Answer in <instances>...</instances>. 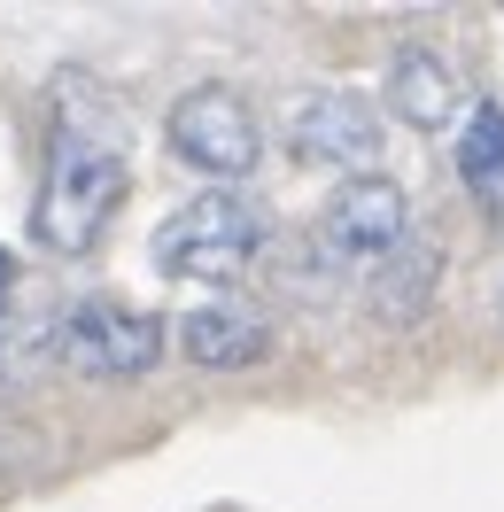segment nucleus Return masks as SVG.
I'll list each match as a JSON object with an SVG mask.
<instances>
[{"mask_svg":"<svg viewBox=\"0 0 504 512\" xmlns=\"http://www.w3.org/2000/svg\"><path fill=\"white\" fill-rule=\"evenodd\" d=\"M179 350L194 365H210V373H241L256 357H272V319L256 311V303H194L187 319H179Z\"/></svg>","mask_w":504,"mask_h":512,"instance_id":"nucleus-8","label":"nucleus"},{"mask_svg":"<svg viewBox=\"0 0 504 512\" xmlns=\"http://www.w3.org/2000/svg\"><path fill=\"white\" fill-rule=\"evenodd\" d=\"M427 288H435V256L419 249V241H404V249L380 264V280H373V303H380V319H396L411 326L419 311H427Z\"/></svg>","mask_w":504,"mask_h":512,"instance_id":"nucleus-10","label":"nucleus"},{"mask_svg":"<svg viewBox=\"0 0 504 512\" xmlns=\"http://www.w3.org/2000/svg\"><path fill=\"white\" fill-rule=\"evenodd\" d=\"M404 233H411L404 187H396V179H373V171L349 179L311 225V241L334 256V264H388V256L404 249Z\"/></svg>","mask_w":504,"mask_h":512,"instance_id":"nucleus-5","label":"nucleus"},{"mask_svg":"<svg viewBox=\"0 0 504 512\" xmlns=\"http://www.w3.org/2000/svg\"><path fill=\"white\" fill-rule=\"evenodd\" d=\"M450 163H458V179H466V194L489 210V218H504V101H473L466 125H458V140H450Z\"/></svg>","mask_w":504,"mask_h":512,"instance_id":"nucleus-9","label":"nucleus"},{"mask_svg":"<svg viewBox=\"0 0 504 512\" xmlns=\"http://www.w3.org/2000/svg\"><path fill=\"white\" fill-rule=\"evenodd\" d=\"M55 357L70 373H86V381H140L163 357V319L140 311V303H117V295H86V303L63 311Z\"/></svg>","mask_w":504,"mask_h":512,"instance_id":"nucleus-3","label":"nucleus"},{"mask_svg":"<svg viewBox=\"0 0 504 512\" xmlns=\"http://www.w3.org/2000/svg\"><path fill=\"white\" fill-rule=\"evenodd\" d=\"M264 241H272L264 202L241 194V187H210V194L179 202V210L156 225L148 256H156V272H171V280H210V288H225V280H241L256 256H264Z\"/></svg>","mask_w":504,"mask_h":512,"instance_id":"nucleus-2","label":"nucleus"},{"mask_svg":"<svg viewBox=\"0 0 504 512\" xmlns=\"http://www.w3.org/2000/svg\"><path fill=\"white\" fill-rule=\"evenodd\" d=\"M8 280H16V264H8V256H0V288H8Z\"/></svg>","mask_w":504,"mask_h":512,"instance_id":"nucleus-11","label":"nucleus"},{"mask_svg":"<svg viewBox=\"0 0 504 512\" xmlns=\"http://www.w3.org/2000/svg\"><path fill=\"white\" fill-rule=\"evenodd\" d=\"M380 86H388V109H396L404 125H419V132H442L450 117H458V101H466L458 63H450L442 47H419V39H404V47L388 55Z\"/></svg>","mask_w":504,"mask_h":512,"instance_id":"nucleus-7","label":"nucleus"},{"mask_svg":"<svg viewBox=\"0 0 504 512\" xmlns=\"http://www.w3.org/2000/svg\"><path fill=\"white\" fill-rule=\"evenodd\" d=\"M132 194V156H125V109L101 94L94 78L55 86V125H47V179L32 202V233L55 256H86L109 233V218Z\"/></svg>","mask_w":504,"mask_h":512,"instance_id":"nucleus-1","label":"nucleus"},{"mask_svg":"<svg viewBox=\"0 0 504 512\" xmlns=\"http://www.w3.org/2000/svg\"><path fill=\"white\" fill-rule=\"evenodd\" d=\"M380 109L365 94H349V86H311V94L287 101V148L303 163H334V171H357L365 179V163L380 156Z\"/></svg>","mask_w":504,"mask_h":512,"instance_id":"nucleus-6","label":"nucleus"},{"mask_svg":"<svg viewBox=\"0 0 504 512\" xmlns=\"http://www.w3.org/2000/svg\"><path fill=\"white\" fill-rule=\"evenodd\" d=\"M163 140H171V156L194 163V171H210V179H241L256 156H264V125H256V101L241 86H187V94L171 101V117H163Z\"/></svg>","mask_w":504,"mask_h":512,"instance_id":"nucleus-4","label":"nucleus"}]
</instances>
